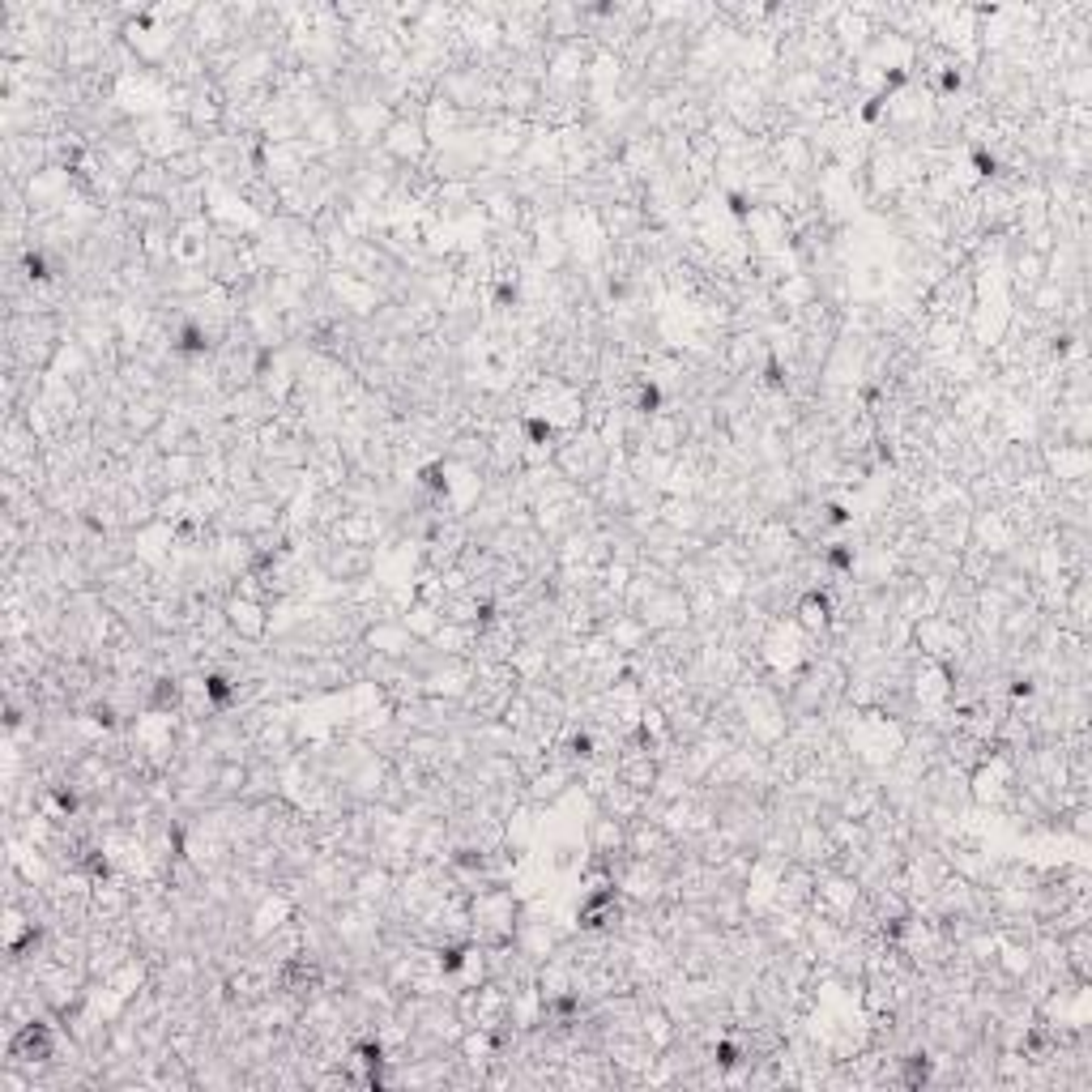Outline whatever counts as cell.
<instances>
[{"label": "cell", "instance_id": "obj_1", "mask_svg": "<svg viewBox=\"0 0 1092 1092\" xmlns=\"http://www.w3.org/2000/svg\"><path fill=\"white\" fill-rule=\"evenodd\" d=\"M35 1054H39V1058L52 1054V1037H47L43 1025H26V1028L13 1037V1058H17V1062H35Z\"/></svg>", "mask_w": 1092, "mask_h": 1092}]
</instances>
